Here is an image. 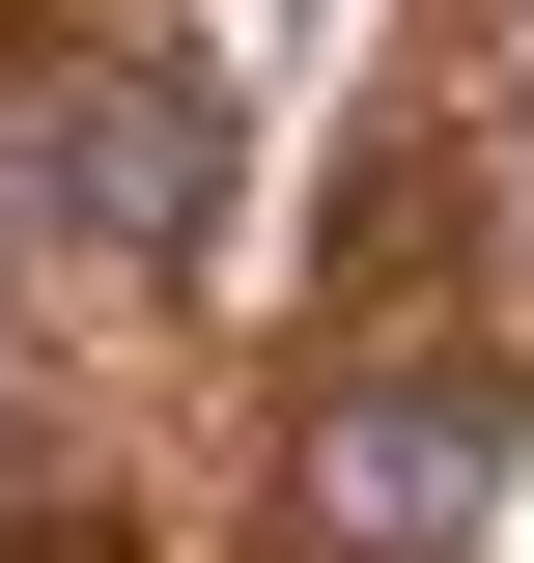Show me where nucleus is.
I'll list each match as a JSON object with an SVG mask.
<instances>
[{"label":"nucleus","mask_w":534,"mask_h":563,"mask_svg":"<svg viewBox=\"0 0 534 563\" xmlns=\"http://www.w3.org/2000/svg\"><path fill=\"white\" fill-rule=\"evenodd\" d=\"M0 198L85 225L113 282H198L225 254V57H141V29L29 57V85H0Z\"/></svg>","instance_id":"nucleus-1"},{"label":"nucleus","mask_w":534,"mask_h":563,"mask_svg":"<svg viewBox=\"0 0 534 563\" xmlns=\"http://www.w3.org/2000/svg\"><path fill=\"white\" fill-rule=\"evenodd\" d=\"M281 507H310L337 563H478V507H507V395H478V366H310Z\"/></svg>","instance_id":"nucleus-2"}]
</instances>
